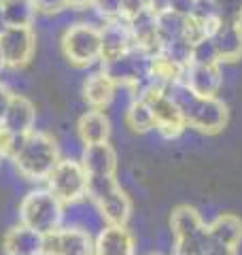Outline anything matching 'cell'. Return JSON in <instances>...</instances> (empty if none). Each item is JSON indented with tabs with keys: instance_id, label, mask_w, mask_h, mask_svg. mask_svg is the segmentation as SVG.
<instances>
[{
	"instance_id": "cell-1",
	"label": "cell",
	"mask_w": 242,
	"mask_h": 255,
	"mask_svg": "<svg viewBox=\"0 0 242 255\" xmlns=\"http://www.w3.org/2000/svg\"><path fill=\"white\" fill-rule=\"evenodd\" d=\"M166 92L181 109L187 128L202 134H219L228 124V107L217 96H196L183 81L166 87Z\"/></svg>"
},
{
	"instance_id": "cell-2",
	"label": "cell",
	"mask_w": 242,
	"mask_h": 255,
	"mask_svg": "<svg viewBox=\"0 0 242 255\" xmlns=\"http://www.w3.org/2000/svg\"><path fill=\"white\" fill-rule=\"evenodd\" d=\"M62 159L60 145L49 132L34 130L21 138L17 153L13 155V166L23 181L45 183Z\"/></svg>"
},
{
	"instance_id": "cell-3",
	"label": "cell",
	"mask_w": 242,
	"mask_h": 255,
	"mask_svg": "<svg viewBox=\"0 0 242 255\" xmlns=\"http://www.w3.org/2000/svg\"><path fill=\"white\" fill-rule=\"evenodd\" d=\"M87 200L100 213L107 226H127L132 217V200L117 183L115 174L111 177H90L87 181Z\"/></svg>"
},
{
	"instance_id": "cell-4",
	"label": "cell",
	"mask_w": 242,
	"mask_h": 255,
	"mask_svg": "<svg viewBox=\"0 0 242 255\" xmlns=\"http://www.w3.org/2000/svg\"><path fill=\"white\" fill-rule=\"evenodd\" d=\"M19 223L38 234H51L64 223V204L47 187L30 189L19 202Z\"/></svg>"
},
{
	"instance_id": "cell-5",
	"label": "cell",
	"mask_w": 242,
	"mask_h": 255,
	"mask_svg": "<svg viewBox=\"0 0 242 255\" xmlns=\"http://www.w3.org/2000/svg\"><path fill=\"white\" fill-rule=\"evenodd\" d=\"M62 53L72 66L85 68L94 66L102 58V36L100 26L94 21H75L62 34Z\"/></svg>"
},
{
	"instance_id": "cell-6",
	"label": "cell",
	"mask_w": 242,
	"mask_h": 255,
	"mask_svg": "<svg viewBox=\"0 0 242 255\" xmlns=\"http://www.w3.org/2000/svg\"><path fill=\"white\" fill-rule=\"evenodd\" d=\"M87 181H90V174L83 168L81 159L62 157L45 183L47 189L62 204H72L87 198Z\"/></svg>"
},
{
	"instance_id": "cell-7",
	"label": "cell",
	"mask_w": 242,
	"mask_h": 255,
	"mask_svg": "<svg viewBox=\"0 0 242 255\" xmlns=\"http://www.w3.org/2000/svg\"><path fill=\"white\" fill-rule=\"evenodd\" d=\"M136 96L149 102L153 117H155V130L161 134V136L164 138H179L181 136L183 130L187 128V124H185L181 109L176 107V102L168 96V92L164 87L147 83L136 92Z\"/></svg>"
},
{
	"instance_id": "cell-8",
	"label": "cell",
	"mask_w": 242,
	"mask_h": 255,
	"mask_svg": "<svg viewBox=\"0 0 242 255\" xmlns=\"http://www.w3.org/2000/svg\"><path fill=\"white\" fill-rule=\"evenodd\" d=\"M0 53L6 70H23L36 55V32L32 26H6L0 32Z\"/></svg>"
},
{
	"instance_id": "cell-9",
	"label": "cell",
	"mask_w": 242,
	"mask_h": 255,
	"mask_svg": "<svg viewBox=\"0 0 242 255\" xmlns=\"http://www.w3.org/2000/svg\"><path fill=\"white\" fill-rule=\"evenodd\" d=\"M43 255H96L94 236L81 228L62 226L45 234Z\"/></svg>"
},
{
	"instance_id": "cell-10",
	"label": "cell",
	"mask_w": 242,
	"mask_h": 255,
	"mask_svg": "<svg viewBox=\"0 0 242 255\" xmlns=\"http://www.w3.org/2000/svg\"><path fill=\"white\" fill-rule=\"evenodd\" d=\"M0 126L4 130H9L15 136H28L30 132L36 130V107L28 96L13 92L11 96V102H9V109L2 117Z\"/></svg>"
},
{
	"instance_id": "cell-11",
	"label": "cell",
	"mask_w": 242,
	"mask_h": 255,
	"mask_svg": "<svg viewBox=\"0 0 242 255\" xmlns=\"http://www.w3.org/2000/svg\"><path fill=\"white\" fill-rule=\"evenodd\" d=\"M183 83L196 96H217L223 85L219 64H189L183 73Z\"/></svg>"
},
{
	"instance_id": "cell-12",
	"label": "cell",
	"mask_w": 242,
	"mask_h": 255,
	"mask_svg": "<svg viewBox=\"0 0 242 255\" xmlns=\"http://www.w3.org/2000/svg\"><path fill=\"white\" fill-rule=\"evenodd\" d=\"M96 255H136V238L127 226H104L94 236Z\"/></svg>"
},
{
	"instance_id": "cell-13",
	"label": "cell",
	"mask_w": 242,
	"mask_h": 255,
	"mask_svg": "<svg viewBox=\"0 0 242 255\" xmlns=\"http://www.w3.org/2000/svg\"><path fill=\"white\" fill-rule=\"evenodd\" d=\"M100 36H102V58H100V62L115 60V58H119V55H123L125 51L134 49L130 26H127L125 17L102 23Z\"/></svg>"
},
{
	"instance_id": "cell-14",
	"label": "cell",
	"mask_w": 242,
	"mask_h": 255,
	"mask_svg": "<svg viewBox=\"0 0 242 255\" xmlns=\"http://www.w3.org/2000/svg\"><path fill=\"white\" fill-rule=\"evenodd\" d=\"M132 34L134 49H142L147 53L159 51V34H157V11L147 9L127 19Z\"/></svg>"
},
{
	"instance_id": "cell-15",
	"label": "cell",
	"mask_w": 242,
	"mask_h": 255,
	"mask_svg": "<svg viewBox=\"0 0 242 255\" xmlns=\"http://www.w3.org/2000/svg\"><path fill=\"white\" fill-rule=\"evenodd\" d=\"M45 236L26 228L23 223L9 228L2 236L4 255H43Z\"/></svg>"
},
{
	"instance_id": "cell-16",
	"label": "cell",
	"mask_w": 242,
	"mask_h": 255,
	"mask_svg": "<svg viewBox=\"0 0 242 255\" xmlns=\"http://www.w3.org/2000/svg\"><path fill=\"white\" fill-rule=\"evenodd\" d=\"M81 92H83V100L87 102V107L104 111L113 102V98H115L117 83L113 81L102 68H98V70H94V73L87 75Z\"/></svg>"
},
{
	"instance_id": "cell-17",
	"label": "cell",
	"mask_w": 242,
	"mask_h": 255,
	"mask_svg": "<svg viewBox=\"0 0 242 255\" xmlns=\"http://www.w3.org/2000/svg\"><path fill=\"white\" fill-rule=\"evenodd\" d=\"M219 62H236L242 58V23L219 21L211 32Z\"/></svg>"
},
{
	"instance_id": "cell-18",
	"label": "cell",
	"mask_w": 242,
	"mask_h": 255,
	"mask_svg": "<svg viewBox=\"0 0 242 255\" xmlns=\"http://www.w3.org/2000/svg\"><path fill=\"white\" fill-rule=\"evenodd\" d=\"M79 159L90 177H111L117 170V153L109 142L85 145Z\"/></svg>"
},
{
	"instance_id": "cell-19",
	"label": "cell",
	"mask_w": 242,
	"mask_h": 255,
	"mask_svg": "<svg viewBox=\"0 0 242 255\" xmlns=\"http://www.w3.org/2000/svg\"><path fill=\"white\" fill-rule=\"evenodd\" d=\"M77 132L79 140L85 145H100V142H109L111 136V119L104 111L90 109L81 113L77 119Z\"/></svg>"
},
{
	"instance_id": "cell-20",
	"label": "cell",
	"mask_w": 242,
	"mask_h": 255,
	"mask_svg": "<svg viewBox=\"0 0 242 255\" xmlns=\"http://www.w3.org/2000/svg\"><path fill=\"white\" fill-rule=\"evenodd\" d=\"M208 234L215 243L236 249L242 243V219L232 213H223L208 223Z\"/></svg>"
},
{
	"instance_id": "cell-21",
	"label": "cell",
	"mask_w": 242,
	"mask_h": 255,
	"mask_svg": "<svg viewBox=\"0 0 242 255\" xmlns=\"http://www.w3.org/2000/svg\"><path fill=\"white\" fill-rule=\"evenodd\" d=\"M125 124L136 134H147L151 130H155V117H153L149 102L136 96L125 111Z\"/></svg>"
},
{
	"instance_id": "cell-22",
	"label": "cell",
	"mask_w": 242,
	"mask_h": 255,
	"mask_svg": "<svg viewBox=\"0 0 242 255\" xmlns=\"http://www.w3.org/2000/svg\"><path fill=\"white\" fill-rule=\"evenodd\" d=\"M4 26H34L38 11L32 0H9L2 2Z\"/></svg>"
},
{
	"instance_id": "cell-23",
	"label": "cell",
	"mask_w": 242,
	"mask_h": 255,
	"mask_svg": "<svg viewBox=\"0 0 242 255\" xmlns=\"http://www.w3.org/2000/svg\"><path fill=\"white\" fill-rule=\"evenodd\" d=\"M185 21L187 17L174 13L172 9L157 11V34H159V47L166 43H172L176 38H185Z\"/></svg>"
},
{
	"instance_id": "cell-24",
	"label": "cell",
	"mask_w": 242,
	"mask_h": 255,
	"mask_svg": "<svg viewBox=\"0 0 242 255\" xmlns=\"http://www.w3.org/2000/svg\"><path fill=\"white\" fill-rule=\"evenodd\" d=\"M189 64H221L219 53L215 49V43L211 36H204L191 45V55Z\"/></svg>"
},
{
	"instance_id": "cell-25",
	"label": "cell",
	"mask_w": 242,
	"mask_h": 255,
	"mask_svg": "<svg viewBox=\"0 0 242 255\" xmlns=\"http://www.w3.org/2000/svg\"><path fill=\"white\" fill-rule=\"evenodd\" d=\"M90 11L102 23L123 17V0H92Z\"/></svg>"
},
{
	"instance_id": "cell-26",
	"label": "cell",
	"mask_w": 242,
	"mask_h": 255,
	"mask_svg": "<svg viewBox=\"0 0 242 255\" xmlns=\"http://www.w3.org/2000/svg\"><path fill=\"white\" fill-rule=\"evenodd\" d=\"M32 2H34L38 15H49V17L64 15L70 11L68 0H32Z\"/></svg>"
},
{
	"instance_id": "cell-27",
	"label": "cell",
	"mask_w": 242,
	"mask_h": 255,
	"mask_svg": "<svg viewBox=\"0 0 242 255\" xmlns=\"http://www.w3.org/2000/svg\"><path fill=\"white\" fill-rule=\"evenodd\" d=\"M147 9H153L151 0H123V17L125 19H130Z\"/></svg>"
},
{
	"instance_id": "cell-28",
	"label": "cell",
	"mask_w": 242,
	"mask_h": 255,
	"mask_svg": "<svg viewBox=\"0 0 242 255\" xmlns=\"http://www.w3.org/2000/svg\"><path fill=\"white\" fill-rule=\"evenodd\" d=\"M196 4L198 0H170L168 9H172L174 13L183 15V17H191L193 11H196Z\"/></svg>"
},
{
	"instance_id": "cell-29",
	"label": "cell",
	"mask_w": 242,
	"mask_h": 255,
	"mask_svg": "<svg viewBox=\"0 0 242 255\" xmlns=\"http://www.w3.org/2000/svg\"><path fill=\"white\" fill-rule=\"evenodd\" d=\"M11 96H13V90L2 81V79H0V122H2V117H4V113H6V109H9Z\"/></svg>"
},
{
	"instance_id": "cell-30",
	"label": "cell",
	"mask_w": 242,
	"mask_h": 255,
	"mask_svg": "<svg viewBox=\"0 0 242 255\" xmlns=\"http://www.w3.org/2000/svg\"><path fill=\"white\" fill-rule=\"evenodd\" d=\"M200 255H236V249H230V247H223L219 243H215L211 238V243L204 247V251Z\"/></svg>"
},
{
	"instance_id": "cell-31",
	"label": "cell",
	"mask_w": 242,
	"mask_h": 255,
	"mask_svg": "<svg viewBox=\"0 0 242 255\" xmlns=\"http://www.w3.org/2000/svg\"><path fill=\"white\" fill-rule=\"evenodd\" d=\"M90 2H92V0H68V6L72 11H83V9L90 6Z\"/></svg>"
},
{
	"instance_id": "cell-32",
	"label": "cell",
	"mask_w": 242,
	"mask_h": 255,
	"mask_svg": "<svg viewBox=\"0 0 242 255\" xmlns=\"http://www.w3.org/2000/svg\"><path fill=\"white\" fill-rule=\"evenodd\" d=\"M151 4H153V11H164V9H168L170 0H151Z\"/></svg>"
},
{
	"instance_id": "cell-33",
	"label": "cell",
	"mask_w": 242,
	"mask_h": 255,
	"mask_svg": "<svg viewBox=\"0 0 242 255\" xmlns=\"http://www.w3.org/2000/svg\"><path fill=\"white\" fill-rule=\"evenodd\" d=\"M6 26H4V17H2V2H0V32H2Z\"/></svg>"
},
{
	"instance_id": "cell-34",
	"label": "cell",
	"mask_w": 242,
	"mask_h": 255,
	"mask_svg": "<svg viewBox=\"0 0 242 255\" xmlns=\"http://www.w3.org/2000/svg\"><path fill=\"white\" fill-rule=\"evenodd\" d=\"M4 70H6V68H4V60H2V53H0V75H2Z\"/></svg>"
},
{
	"instance_id": "cell-35",
	"label": "cell",
	"mask_w": 242,
	"mask_h": 255,
	"mask_svg": "<svg viewBox=\"0 0 242 255\" xmlns=\"http://www.w3.org/2000/svg\"><path fill=\"white\" fill-rule=\"evenodd\" d=\"M2 162H4V157H2V153H0V166H2Z\"/></svg>"
},
{
	"instance_id": "cell-36",
	"label": "cell",
	"mask_w": 242,
	"mask_h": 255,
	"mask_svg": "<svg viewBox=\"0 0 242 255\" xmlns=\"http://www.w3.org/2000/svg\"><path fill=\"white\" fill-rule=\"evenodd\" d=\"M236 2H238V4H240V6H242V0H236Z\"/></svg>"
},
{
	"instance_id": "cell-37",
	"label": "cell",
	"mask_w": 242,
	"mask_h": 255,
	"mask_svg": "<svg viewBox=\"0 0 242 255\" xmlns=\"http://www.w3.org/2000/svg\"><path fill=\"white\" fill-rule=\"evenodd\" d=\"M0 2H9V0H0Z\"/></svg>"
},
{
	"instance_id": "cell-38",
	"label": "cell",
	"mask_w": 242,
	"mask_h": 255,
	"mask_svg": "<svg viewBox=\"0 0 242 255\" xmlns=\"http://www.w3.org/2000/svg\"><path fill=\"white\" fill-rule=\"evenodd\" d=\"M153 255H161V253H153Z\"/></svg>"
},
{
	"instance_id": "cell-39",
	"label": "cell",
	"mask_w": 242,
	"mask_h": 255,
	"mask_svg": "<svg viewBox=\"0 0 242 255\" xmlns=\"http://www.w3.org/2000/svg\"><path fill=\"white\" fill-rule=\"evenodd\" d=\"M213 2H219V0H213Z\"/></svg>"
}]
</instances>
